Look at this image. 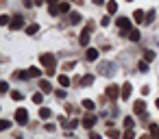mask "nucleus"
Returning a JSON list of instances; mask_svg holds the SVG:
<instances>
[{
	"mask_svg": "<svg viewBox=\"0 0 159 139\" xmlns=\"http://www.w3.org/2000/svg\"><path fill=\"white\" fill-rule=\"evenodd\" d=\"M92 31H94V22H87V26L83 28V33H81V37H79V44H81V46H87V44H89Z\"/></svg>",
	"mask_w": 159,
	"mask_h": 139,
	"instance_id": "f257e3e1",
	"label": "nucleus"
},
{
	"mask_svg": "<svg viewBox=\"0 0 159 139\" xmlns=\"http://www.w3.org/2000/svg\"><path fill=\"white\" fill-rule=\"evenodd\" d=\"M39 61H42V65H44L46 70H55V67H57V59H55V54H50V52H44V54L39 57Z\"/></svg>",
	"mask_w": 159,
	"mask_h": 139,
	"instance_id": "f03ea898",
	"label": "nucleus"
},
{
	"mask_svg": "<svg viewBox=\"0 0 159 139\" xmlns=\"http://www.w3.org/2000/svg\"><path fill=\"white\" fill-rule=\"evenodd\" d=\"M105 96H107V100L116 102V100H118V96H120V87H118V85H109V87L105 89Z\"/></svg>",
	"mask_w": 159,
	"mask_h": 139,
	"instance_id": "7ed1b4c3",
	"label": "nucleus"
},
{
	"mask_svg": "<svg viewBox=\"0 0 159 139\" xmlns=\"http://www.w3.org/2000/svg\"><path fill=\"white\" fill-rule=\"evenodd\" d=\"M116 24H118V28H120L122 35H129V28H131L129 18H116Z\"/></svg>",
	"mask_w": 159,
	"mask_h": 139,
	"instance_id": "20e7f679",
	"label": "nucleus"
},
{
	"mask_svg": "<svg viewBox=\"0 0 159 139\" xmlns=\"http://www.w3.org/2000/svg\"><path fill=\"white\" fill-rule=\"evenodd\" d=\"M16 122H18L20 126L29 124V111H26V109H16Z\"/></svg>",
	"mask_w": 159,
	"mask_h": 139,
	"instance_id": "39448f33",
	"label": "nucleus"
},
{
	"mask_svg": "<svg viewBox=\"0 0 159 139\" xmlns=\"http://www.w3.org/2000/svg\"><path fill=\"white\" fill-rule=\"evenodd\" d=\"M11 31H18V28H24V20H22V15H13L11 18Z\"/></svg>",
	"mask_w": 159,
	"mask_h": 139,
	"instance_id": "423d86ee",
	"label": "nucleus"
},
{
	"mask_svg": "<svg viewBox=\"0 0 159 139\" xmlns=\"http://www.w3.org/2000/svg\"><path fill=\"white\" fill-rule=\"evenodd\" d=\"M98 74H102V76H113L111 63H100V65H98Z\"/></svg>",
	"mask_w": 159,
	"mask_h": 139,
	"instance_id": "0eeeda50",
	"label": "nucleus"
},
{
	"mask_svg": "<svg viewBox=\"0 0 159 139\" xmlns=\"http://www.w3.org/2000/svg\"><path fill=\"white\" fill-rule=\"evenodd\" d=\"M81 124H83L87 130H92V128H94V124H96V117H94V115H85V117L81 119Z\"/></svg>",
	"mask_w": 159,
	"mask_h": 139,
	"instance_id": "6e6552de",
	"label": "nucleus"
},
{
	"mask_svg": "<svg viewBox=\"0 0 159 139\" xmlns=\"http://www.w3.org/2000/svg\"><path fill=\"white\" fill-rule=\"evenodd\" d=\"M133 20H135L137 24H142V22H146V13H144L142 9H137V11H133Z\"/></svg>",
	"mask_w": 159,
	"mask_h": 139,
	"instance_id": "1a4fd4ad",
	"label": "nucleus"
},
{
	"mask_svg": "<svg viewBox=\"0 0 159 139\" xmlns=\"http://www.w3.org/2000/svg\"><path fill=\"white\" fill-rule=\"evenodd\" d=\"M144 111H146V102H144V100H137V102L133 104V113L139 115V113H144Z\"/></svg>",
	"mask_w": 159,
	"mask_h": 139,
	"instance_id": "9d476101",
	"label": "nucleus"
},
{
	"mask_svg": "<svg viewBox=\"0 0 159 139\" xmlns=\"http://www.w3.org/2000/svg\"><path fill=\"white\" fill-rule=\"evenodd\" d=\"M70 11V2L68 0H61V2L57 5V13H68Z\"/></svg>",
	"mask_w": 159,
	"mask_h": 139,
	"instance_id": "9b49d317",
	"label": "nucleus"
},
{
	"mask_svg": "<svg viewBox=\"0 0 159 139\" xmlns=\"http://www.w3.org/2000/svg\"><path fill=\"white\" fill-rule=\"evenodd\" d=\"M85 59H87V61H96V59H98V50H96V48H87Z\"/></svg>",
	"mask_w": 159,
	"mask_h": 139,
	"instance_id": "f8f14e48",
	"label": "nucleus"
},
{
	"mask_svg": "<svg viewBox=\"0 0 159 139\" xmlns=\"http://www.w3.org/2000/svg\"><path fill=\"white\" fill-rule=\"evenodd\" d=\"M120 96H122V100H126V98L131 96V83H124V85H122V89H120Z\"/></svg>",
	"mask_w": 159,
	"mask_h": 139,
	"instance_id": "ddd939ff",
	"label": "nucleus"
},
{
	"mask_svg": "<svg viewBox=\"0 0 159 139\" xmlns=\"http://www.w3.org/2000/svg\"><path fill=\"white\" fill-rule=\"evenodd\" d=\"M61 124H63V128H70V130H72V128H76L79 119H70V122H68L66 117H61Z\"/></svg>",
	"mask_w": 159,
	"mask_h": 139,
	"instance_id": "4468645a",
	"label": "nucleus"
},
{
	"mask_svg": "<svg viewBox=\"0 0 159 139\" xmlns=\"http://www.w3.org/2000/svg\"><path fill=\"white\" fill-rule=\"evenodd\" d=\"M118 11V2H113V0H109V2H107V13L109 15H113Z\"/></svg>",
	"mask_w": 159,
	"mask_h": 139,
	"instance_id": "2eb2a0df",
	"label": "nucleus"
},
{
	"mask_svg": "<svg viewBox=\"0 0 159 139\" xmlns=\"http://www.w3.org/2000/svg\"><path fill=\"white\" fill-rule=\"evenodd\" d=\"M92 83H94V74H85V76L81 78V85H83V87H87V85H92Z\"/></svg>",
	"mask_w": 159,
	"mask_h": 139,
	"instance_id": "dca6fc26",
	"label": "nucleus"
},
{
	"mask_svg": "<svg viewBox=\"0 0 159 139\" xmlns=\"http://www.w3.org/2000/svg\"><path fill=\"white\" fill-rule=\"evenodd\" d=\"M50 115H52V111H50L48 106H42V109H39V117H42V119H48Z\"/></svg>",
	"mask_w": 159,
	"mask_h": 139,
	"instance_id": "f3484780",
	"label": "nucleus"
},
{
	"mask_svg": "<svg viewBox=\"0 0 159 139\" xmlns=\"http://www.w3.org/2000/svg\"><path fill=\"white\" fill-rule=\"evenodd\" d=\"M139 37H142V35H139V31H137V28L129 31V39H131V41H139Z\"/></svg>",
	"mask_w": 159,
	"mask_h": 139,
	"instance_id": "a211bd4d",
	"label": "nucleus"
},
{
	"mask_svg": "<svg viewBox=\"0 0 159 139\" xmlns=\"http://www.w3.org/2000/svg\"><path fill=\"white\" fill-rule=\"evenodd\" d=\"M155 57H157V54H155L152 50H144V61H146V63H150V61H155Z\"/></svg>",
	"mask_w": 159,
	"mask_h": 139,
	"instance_id": "6ab92c4d",
	"label": "nucleus"
},
{
	"mask_svg": "<svg viewBox=\"0 0 159 139\" xmlns=\"http://www.w3.org/2000/svg\"><path fill=\"white\" fill-rule=\"evenodd\" d=\"M13 78H16V80H26V78H31V76H29V72H13Z\"/></svg>",
	"mask_w": 159,
	"mask_h": 139,
	"instance_id": "aec40b11",
	"label": "nucleus"
},
{
	"mask_svg": "<svg viewBox=\"0 0 159 139\" xmlns=\"http://www.w3.org/2000/svg\"><path fill=\"white\" fill-rule=\"evenodd\" d=\"M39 87H42V91H44V93H50V91H52V87H50V83H48V80H39Z\"/></svg>",
	"mask_w": 159,
	"mask_h": 139,
	"instance_id": "412c9836",
	"label": "nucleus"
},
{
	"mask_svg": "<svg viewBox=\"0 0 159 139\" xmlns=\"http://www.w3.org/2000/svg\"><path fill=\"white\" fill-rule=\"evenodd\" d=\"M42 100H44V91H35L33 93V102L35 104H42Z\"/></svg>",
	"mask_w": 159,
	"mask_h": 139,
	"instance_id": "4be33fe9",
	"label": "nucleus"
},
{
	"mask_svg": "<svg viewBox=\"0 0 159 139\" xmlns=\"http://www.w3.org/2000/svg\"><path fill=\"white\" fill-rule=\"evenodd\" d=\"M148 128H150V135H152V139H159V126H157V124H150Z\"/></svg>",
	"mask_w": 159,
	"mask_h": 139,
	"instance_id": "5701e85b",
	"label": "nucleus"
},
{
	"mask_svg": "<svg viewBox=\"0 0 159 139\" xmlns=\"http://www.w3.org/2000/svg\"><path fill=\"white\" fill-rule=\"evenodd\" d=\"M79 22H81V13H76V11L70 13V24H79Z\"/></svg>",
	"mask_w": 159,
	"mask_h": 139,
	"instance_id": "b1692460",
	"label": "nucleus"
},
{
	"mask_svg": "<svg viewBox=\"0 0 159 139\" xmlns=\"http://www.w3.org/2000/svg\"><path fill=\"white\" fill-rule=\"evenodd\" d=\"M29 76H31V78H39V76H42V72H39L37 67H29Z\"/></svg>",
	"mask_w": 159,
	"mask_h": 139,
	"instance_id": "393cba45",
	"label": "nucleus"
},
{
	"mask_svg": "<svg viewBox=\"0 0 159 139\" xmlns=\"http://www.w3.org/2000/svg\"><path fill=\"white\" fill-rule=\"evenodd\" d=\"M81 104H83V109H85V111H94V106H96V104H94L92 100H83Z\"/></svg>",
	"mask_w": 159,
	"mask_h": 139,
	"instance_id": "a878e982",
	"label": "nucleus"
},
{
	"mask_svg": "<svg viewBox=\"0 0 159 139\" xmlns=\"http://www.w3.org/2000/svg\"><path fill=\"white\" fill-rule=\"evenodd\" d=\"M37 31H39V26H37V24H31V26H26V35H35Z\"/></svg>",
	"mask_w": 159,
	"mask_h": 139,
	"instance_id": "bb28decb",
	"label": "nucleus"
},
{
	"mask_svg": "<svg viewBox=\"0 0 159 139\" xmlns=\"http://www.w3.org/2000/svg\"><path fill=\"white\" fill-rule=\"evenodd\" d=\"M59 85H61V87H68V85H70V78H68L66 74H61V76H59Z\"/></svg>",
	"mask_w": 159,
	"mask_h": 139,
	"instance_id": "cd10ccee",
	"label": "nucleus"
},
{
	"mask_svg": "<svg viewBox=\"0 0 159 139\" xmlns=\"http://www.w3.org/2000/svg\"><path fill=\"white\" fill-rule=\"evenodd\" d=\"M107 135H109L111 139H120V137H122V135H120V132H118L116 128H109V130H107Z\"/></svg>",
	"mask_w": 159,
	"mask_h": 139,
	"instance_id": "c85d7f7f",
	"label": "nucleus"
},
{
	"mask_svg": "<svg viewBox=\"0 0 159 139\" xmlns=\"http://www.w3.org/2000/svg\"><path fill=\"white\" fill-rule=\"evenodd\" d=\"M122 139H135V132H133V128H126V130H124V135H122Z\"/></svg>",
	"mask_w": 159,
	"mask_h": 139,
	"instance_id": "c756f323",
	"label": "nucleus"
},
{
	"mask_svg": "<svg viewBox=\"0 0 159 139\" xmlns=\"http://www.w3.org/2000/svg\"><path fill=\"white\" fill-rule=\"evenodd\" d=\"M137 70H139V72H148V63H146V61H139V63H137Z\"/></svg>",
	"mask_w": 159,
	"mask_h": 139,
	"instance_id": "7c9ffc66",
	"label": "nucleus"
},
{
	"mask_svg": "<svg viewBox=\"0 0 159 139\" xmlns=\"http://www.w3.org/2000/svg\"><path fill=\"white\" fill-rule=\"evenodd\" d=\"M0 128H2V130H9V128H11V122H9V119H2V122H0Z\"/></svg>",
	"mask_w": 159,
	"mask_h": 139,
	"instance_id": "2f4dec72",
	"label": "nucleus"
},
{
	"mask_svg": "<svg viewBox=\"0 0 159 139\" xmlns=\"http://www.w3.org/2000/svg\"><path fill=\"white\" fill-rule=\"evenodd\" d=\"M74 65H76V61H68V63H63V70H66V72H70Z\"/></svg>",
	"mask_w": 159,
	"mask_h": 139,
	"instance_id": "473e14b6",
	"label": "nucleus"
},
{
	"mask_svg": "<svg viewBox=\"0 0 159 139\" xmlns=\"http://www.w3.org/2000/svg\"><path fill=\"white\" fill-rule=\"evenodd\" d=\"M133 117H124V128H133Z\"/></svg>",
	"mask_w": 159,
	"mask_h": 139,
	"instance_id": "72a5a7b5",
	"label": "nucleus"
},
{
	"mask_svg": "<svg viewBox=\"0 0 159 139\" xmlns=\"http://www.w3.org/2000/svg\"><path fill=\"white\" fill-rule=\"evenodd\" d=\"M0 24H11V15H0Z\"/></svg>",
	"mask_w": 159,
	"mask_h": 139,
	"instance_id": "f704fd0d",
	"label": "nucleus"
},
{
	"mask_svg": "<svg viewBox=\"0 0 159 139\" xmlns=\"http://www.w3.org/2000/svg\"><path fill=\"white\" fill-rule=\"evenodd\" d=\"M152 20H155V11H148V13H146V24H150Z\"/></svg>",
	"mask_w": 159,
	"mask_h": 139,
	"instance_id": "c9c22d12",
	"label": "nucleus"
},
{
	"mask_svg": "<svg viewBox=\"0 0 159 139\" xmlns=\"http://www.w3.org/2000/svg\"><path fill=\"white\" fill-rule=\"evenodd\" d=\"M11 98H13V100H18V102H20V100H22V93H20V91H11Z\"/></svg>",
	"mask_w": 159,
	"mask_h": 139,
	"instance_id": "e433bc0d",
	"label": "nucleus"
},
{
	"mask_svg": "<svg viewBox=\"0 0 159 139\" xmlns=\"http://www.w3.org/2000/svg\"><path fill=\"white\" fill-rule=\"evenodd\" d=\"M0 91H2V93H5V91H9V85H7L5 80H2V83H0Z\"/></svg>",
	"mask_w": 159,
	"mask_h": 139,
	"instance_id": "4c0bfd02",
	"label": "nucleus"
},
{
	"mask_svg": "<svg viewBox=\"0 0 159 139\" xmlns=\"http://www.w3.org/2000/svg\"><path fill=\"white\" fill-rule=\"evenodd\" d=\"M109 22H111V20H109V18H107V15H105V18H102V20H100V24H102V26H109Z\"/></svg>",
	"mask_w": 159,
	"mask_h": 139,
	"instance_id": "58836bf2",
	"label": "nucleus"
},
{
	"mask_svg": "<svg viewBox=\"0 0 159 139\" xmlns=\"http://www.w3.org/2000/svg\"><path fill=\"white\" fill-rule=\"evenodd\" d=\"M89 139H100V135L98 132H89Z\"/></svg>",
	"mask_w": 159,
	"mask_h": 139,
	"instance_id": "ea45409f",
	"label": "nucleus"
},
{
	"mask_svg": "<svg viewBox=\"0 0 159 139\" xmlns=\"http://www.w3.org/2000/svg\"><path fill=\"white\" fill-rule=\"evenodd\" d=\"M24 7H33V0H24Z\"/></svg>",
	"mask_w": 159,
	"mask_h": 139,
	"instance_id": "a19ab883",
	"label": "nucleus"
},
{
	"mask_svg": "<svg viewBox=\"0 0 159 139\" xmlns=\"http://www.w3.org/2000/svg\"><path fill=\"white\" fill-rule=\"evenodd\" d=\"M139 139H152V135H142Z\"/></svg>",
	"mask_w": 159,
	"mask_h": 139,
	"instance_id": "79ce46f5",
	"label": "nucleus"
},
{
	"mask_svg": "<svg viewBox=\"0 0 159 139\" xmlns=\"http://www.w3.org/2000/svg\"><path fill=\"white\" fill-rule=\"evenodd\" d=\"M48 2H50V5H57V2H59V0H48Z\"/></svg>",
	"mask_w": 159,
	"mask_h": 139,
	"instance_id": "37998d69",
	"label": "nucleus"
},
{
	"mask_svg": "<svg viewBox=\"0 0 159 139\" xmlns=\"http://www.w3.org/2000/svg\"><path fill=\"white\" fill-rule=\"evenodd\" d=\"M42 2H46V0H35V5H42Z\"/></svg>",
	"mask_w": 159,
	"mask_h": 139,
	"instance_id": "c03bdc74",
	"label": "nucleus"
},
{
	"mask_svg": "<svg viewBox=\"0 0 159 139\" xmlns=\"http://www.w3.org/2000/svg\"><path fill=\"white\" fill-rule=\"evenodd\" d=\"M157 109H159V98H157Z\"/></svg>",
	"mask_w": 159,
	"mask_h": 139,
	"instance_id": "a18cd8bd",
	"label": "nucleus"
},
{
	"mask_svg": "<svg viewBox=\"0 0 159 139\" xmlns=\"http://www.w3.org/2000/svg\"><path fill=\"white\" fill-rule=\"evenodd\" d=\"M126 2H133V0H126Z\"/></svg>",
	"mask_w": 159,
	"mask_h": 139,
	"instance_id": "49530a36",
	"label": "nucleus"
}]
</instances>
